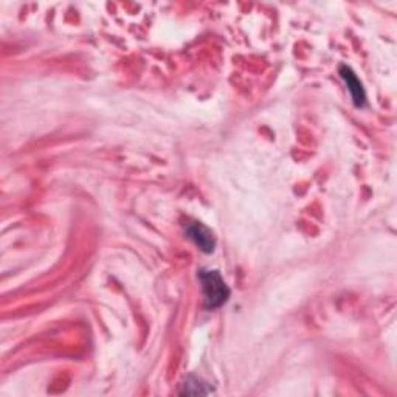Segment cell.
Wrapping results in <instances>:
<instances>
[{
  "mask_svg": "<svg viewBox=\"0 0 397 397\" xmlns=\"http://www.w3.org/2000/svg\"><path fill=\"white\" fill-rule=\"evenodd\" d=\"M340 75L345 81L346 86H348V90L351 92V97L354 104L357 107H363L366 104V93L365 89H363L362 83L359 81V78L355 76V73L353 72L351 67L348 65H340Z\"/></svg>",
  "mask_w": 397,
  "mask_h": 397,
  "instance_id": "obj_3",
  "label": "cell"
},
{
  "mask_svg": "<svg viewBox=\"0 0 397 397\" xmlns=\"http://www.w3.org/2000/svg\"><path fill=\"white\" fill-rule=\"evenodd\" d=\"M214 393V389L211 388V385H208L206 382H204L202 379L197 378H188L186 382L181 385L180 394H193V396H205V394H211Z\"/></svg>",
  "mask_w": 397,
  "mask_h": 397,
  "instance_id": "obj_4",
  "label": "cell"
},
{
  "mask_svg": "<svg viewBox=\"0 0 397 397\" xmlns=\"http://www.w3.org/2000/svg\"><path fill=\"white\" fill-rule=\"evenodd\" d=\"M185 233L204 253H213L216 248V238L213 232L200 222H190L185 227Z\"/></svg>",
  "mask_w": 397,
  "mask_h": 397,
  "instance_id": "obj_2",
  "label": "cell"
},
{
  "mask_svg": "<svg viewBox=\"0 0 397 397\" xmlns=\"http://www.w3.org/2000/svg\"><path fill=\"white\" fill-rule=\"evenodd\" d=\"M199 281L202 284V292H204L205 307L208 311H214L224 306L230 298V289L225 284L224 278L220 277L218 270H200Z\"/></svg>",
  "mask_w": 397,
  "mask_h": 397,
  "instance_id": "obj_1",
  "label": "cell"
}]
</instances>
